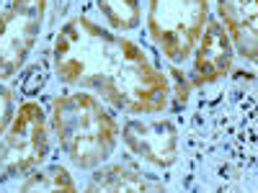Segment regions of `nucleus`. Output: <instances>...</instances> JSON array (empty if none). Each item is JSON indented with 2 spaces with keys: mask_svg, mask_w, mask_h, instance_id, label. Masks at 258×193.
Returning <instances> with one entry per match:
<instances>
[{
  "mask_svg": "<svg viewBox=\"0 0 258 193\" xmlns=\"http://www.w3.org/2000/svg\"><path fill=\"white\" fill-rule=\"evenodd\" d=\"M52 67L62 85L93 93L121 114H163L173 98L168 77L150 62L145 49L88 16H73L59 26Z\"/></svg>",
  "mask_w": 258,
  "mask_h": 193,
  "instance_id": "nucleus-1",
  "label": "nucleus"
},
{
  "mask_svg": "<svg viewBox=\"0 0 258 193\" xmlns=\"http://www.w3.org/2000/svg\"><path fill=\"white\" fill-rule=\"evenodd\" d=\"M49 124L62 152L85 173L109 162L121 139L119 119L109 109V103L85 90L57 95Z\"/></svg>",
  "mask_w": 258,
  "mask_h": 193,
  "instance_id": "nucleus-2",
  "label": "nucleus"
},
{
  "mask_svg": "<svg viewBox=\"0 0 258 193\" xmlns=\"http://www.w3.org/2000/svg\"><path fill=\"white\" fill-rule=\"evenodd\" d=\"M52 124L36 101H26L0 137V183L26 178L52 152Z\"/></svg>",
  "mask_w": 258,
  "mask_h": 193,
  "instance_id": "nucleus-3",
  "label": "nucleus"
},
{
  "mask_svg": "<svg viewBox=\"0 0 258 193\" xmlns=\"http://www.w3.org/2000/svg\"><path fill=\"white\" fill-rule=\"evenodd\" d=\"M147 31L165 59L181 64L197 49L209 21V0H147Z\"/></svg>",
  "mask_w": 258,
  "mask_h": 193,
  "instance_id": "nucleus-4",
  "label": "nucleus"
},
{
  "mask_svg": "<svg viewBox=\"0 0 258 193\" xmlns=\"http://www.w3.org/2000/svg\"><path fill=\"white\" fill-rule=\"evenodd\" d=\"M49 0H8L0 13V82L13 77L31 57L47 24Z\"/></svg>",
  "mask_w": 258,
  "mask_h": 193,
  "instance_id": "nucleus-5",
  "label": "nucleus"
},
{
  "mask_svg": "<svg viewBox=\"0 0 258 193\" xmlns=\"http://www.w3.org/2000/svg\"><path fill=\"white\" fill-rule=\"evenodd\" d=\"M121 142L153 167H170L178 160V129L170 119H129L121 126Z\"/></svg>",
  "mask_w": 258,
  "mask_h": 193,
  "instance_id": "nucleus-6",
  "label": "nucleus"
},
{
  "mask_svg": "<svg viewBox=\"0 0 258 193\" xmlns=\"http://www.w3.org/2000/svg\"><path fill=\"white\" fill-rule=\"evenodd\" d=\"M235 62V44L222 26L220 18H209L204 34L194 49V70H191V85L204 88V85L220 82L230 75Z\"/></svg>",
  "mask_w": 258,
  "mask_h": 193,
  "instance_id": "nucleus-7",
  "label": "nucleus"
},
{
  "mask_svg": "<svg viewBox=\"0 0 258 193\" xmlns=\"http://www.w3.org/2000/svg\"><path fill=\"white\" fill-rule=\"evenodd\" d=\"M83 193H168L163 180L135 160L106 162L85 185Z\"/></svg>",
  "mask_w": 258,
  "mask_h": 193,
  "instance_id": "nucleus-8",
  "label": "nucleus"
},
{
  "mask_svg": "<svg viewBox=\"0 0 258 193\" xmlns=\"http://www.w3.org/2000/svg\"><path fill=\"white\" fill-rule=\"evenodd\" d=\"M217 13L235 52L258 64V0H217Z\"/></svg>",
  "mask_w": 258,
  "mask_h": 193,
  "instance_id": "nucleus-9",
  "label": "nucleus"
},
{
  "mask_svg": "<svg viewBox=\"0 0 258 193\" xmlns=\"http://www.w3.org/2000/svg\"><path fill=\"white\" fill-rule=\"evenodd\" d=\"M18 193H78L73 175L62 165H41L26 175Z\"/></svg>",
  "mask_w": 258,
  "mask_h": 193,
  "instance_id": "nucleus-10",
  "label": "nucleus"
},
{
  "mask_svg": "<svg viewBox=\"0 0 258 193\" xmlns=\"http://www.w3.org/2000/svg\"><path fill=\"white\" fill-rule=\"evenodd\" d=\"M98 11L116 31H135L142 21V0H96Z\"/></svg>",
  "mask_w": 258,
  "mask_h": 193,
  "instance_id": "nucleus-11",
  "label": "nucleus"
},
{
  "mask_svg": "<svg viewBox=\"0 0 258 193\" xmlns=\"http://www.w3.org/2000/svg\"><path fill=\"white\" fill-rule=\"evenodd\" d=\"M16 95L13 90L8 88L6 82H0V137L6 134V129L11 126L13 116H16Z\"/></svg>",
  "mask_w": 258,
  "mask_h": 193,
  "instance_id": "nucleus-12",
  "label": "nucleus"
},
{
  "mask_svg": "<svg viewBox=\"0 0 258 193\" xmlns=\"http://www.w3.org/2000/svg\"><path fill=\"white\" fill-rule=\"evenodd\" d=\"M0 3H6V0H0Z\"/></svg>",
  "mask_w": 258,
  "mask_h": 193,
  "instance_id": "nucleus-13",
  "label": "nucleus"
}]
</instances>
